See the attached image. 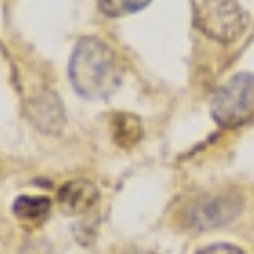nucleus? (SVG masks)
<instances>
[{
    "label": "nucleus",
    "mask_w": 254,
    "mask_h": 254,
    "mask_svg": "<svg viewBox=\"0 0 254 254\" xmlns=\"http://www.w3.org/2000/svg\"><path fill=\"white\" fill-rule=\"evenodd\" d=\"M34 123L45 131H53L58 129L64 121V113H62V102L51 93H43V98L38 100V104H32L30 110Z\"/></svg>",
    "instance_id": "obj_6"
},
{
    "label": "nucleus",
    "mask_w": 254,
    "mask_h": 254,
    "mask_svg": "<svg viewBox=\"0 0 254 254\" xmlns=\"http://www.w3.org/2000/svg\"><path fill=\"white\" fill-rule=\"evenodd\" d=\"M113 138L119 146H133L142 138V123L136 115L129 113H117L113 117Z\"/></svg>",
    "instance_id": "obj_7"
},
{
    "label": "nucleus",
    "mask_w": 254,
    "mask_h": 254,
    "mask_svg": "<svg viewBox=\"0 0 254 254\" xmlns=\"http://www.w3.org/2000/svg\"><path fill=\"white\" fill-rule=\"evenodd\" d=\"M242 210V199L237 195H214L197 199L185 212V220L189 227L197 231H208V229L220 227L231 222Z\"/></svg>",
    "instance_id": "obj_4"
},
{
    "label": "nucleus",
    "mask_w": 254,
    "mask_h": 254,
    "mask_svg": "<svg viewBox=\"0 0 254 254\" xmlns=\"http://www.w3.org/2000/svg\"><path fill=\"white\" fill-rule=\"evenodd\" d=\"M70 81L83 98L104 100L113 95L121 83L115 51L100 38H81L70 58Z\"/></svg>",
    "instance_id": "obj_1"
},
{
    "label": "nucleus",
    "mask_w": 254,
    "mask_h": 254,
    "mask_svg": "<svg viewBox=\"0 0 254 254\" xmlns=\"http://www.w3.org/2000/svg\"><path fill=\"white\" fill-rule=\"evenodd\" d=\"M195 23L212 41L233 43L248 28V15L235 0H201Z\"/></svg>",
    "instance_id": "obj_2"
},
{
    "label": "nucleus",
    "mask_w": 254,
    "mask_h": 254,
    "mask_svg": "<svg viewBox=\"0 0 254 254\" xmlns=\"http://www.w3.org/2000/svg\"><path fill=\"white\" fill-rule=\"evenodd\" d=\"M254 115V74L240 72L220 87L212 100V117L222 127H237Z\"/></svg>",
    "instance_id": "obj_3"
},
{
    "label": "nucleus",
    "mask_w": 254,
    "mask_h": 254,
    "mask_svg": "<svg viewBox=\"0 0 254 254\" xmlns=\"http://www.w3.org/2000/svg\"><path fill=\"white\" fill-rule=\"evenodd\" d=\"M199 254H244V252L231 244H212L208 248L199 250Z\"/></svg>",
    "instance_id": "obj_10"
},
{
    "label": "nucleus",
    "mask_w": 254,
    "mask_h": 254,
    "mask_svg": "<svg viewBox=\"0 0 254 254\" xmlns=\"http://www.w3.org/2000/svg\"><path fill=\"white\" fill-rule=\"evenodd\" d=\"M98 187L87 178H74L68 180L66 185L60 187L58 193V205L64 214L76 216V214L89 212L95 201H98Z\"/></svg>",
    "instance_id": "obj_5"
},
{
    "label": "nucleus",
    "mask_w": 254,
    "mask_h": 254,
    "mask_svg": "<svg viewBox=\"0 0 254 254\" xmlns=\"http://www.w3.org/2000/svg\"><path fill=\"white\" fill-rule=\"evenodd\" d=\"M13 212L15 216L23 222H41L49 216L51 212V199L47 197H30V195H21L19 199H15L13 203Z\"/></svg>",
    "instance_id": "obj_8"
},
{
    "label": "nucleus",
    "mask_w": 254,
    "mask_h": 254,
    "mask_svg": "<svg viewBox=\"0 0 254 254\" xmlns=\"http://www.w3.org/2000/svg\"><path fill=\"white\" fill-rule=\"evenodd\" d=\"M150 4V0H98L100 11L108 17H121V15L138 13Z\"/></svg>",
    "instance_id": "obj_9"
}]
</instances>
